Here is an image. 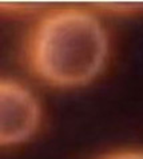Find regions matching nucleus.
Instances as JSON below:
<instances>
[{
    "label": "nucleus",
    "mask_w": 143,
    "mask_h": 159,
    "mask_svg": "<svg viewBox=\"0 0 143 159\" xmlns=\"http://www.w3.org/2000/svg\"><path fill=\"white\" fill-rule=\"evenodd\" d=\"M108 43L90 12L62 10L43 17L28 42V63L42 80L74 87L92 80L103 68Z\"/></svg>",
    "instance_id": "1"
},
{
    "label": "nucleus",
    "mask_w": 143,
    "mask_h": 159,
    "mask_svg": "<svg viewBox=\"0 0 143 159\" xmlns=\"http://www.w3.org/2000/svg\"><path fill=\"white\" fill-rule=\"evenodd\" d=\"M103 159H143V152H136V151H127V152H118L108 155Z\"/></svg>",
    "instance_id": "4"
},
{
    "label": "nucleus",
    "mask_w": 143,
    "mask_h": 159,
    "mask_svg": "<svg viewBox=\"0 0 143 159\" xmlns=\"http://www.w3.org/2000/svg\"><path fill=\"white\" fill-rule=\"evenodd\" d=\"M95 6H104L111 11H136L143 8V2H98Z\"/></svg>",
    "instance_id": "3"
},
{
    "label": "nucleus",
    "mask_w": 143,
    "mask_h": 159,
    "mask_svg": "<svg viewBox=\"0 0 143 159\" xmlns=\"http://www.w3.org/2000/svg\"><path fill=\"white\" fill-rule=\"evenodd\" d=\"M39 106L32 94L11 79L0 82V144L27 140L39 123Z\"/></svg>",
    "instance_id": "2"
}]
</instances>
